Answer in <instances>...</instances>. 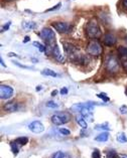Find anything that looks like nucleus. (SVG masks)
<instances>
[{
	"label": "nucleus",
	"instance_id": "obj_32",
	"mask_svg": "<svg viewBox=\"0 0 127 158\" xmlns=\"http://www.w3.org/2000/svg\"><path fill=\"white\" fill-rule=\"evenodd\" d=\"M60 133H61L63 135H65V136H67V135H70V134H71L70 130L65 129V128H61V129H60Z\"/></svg>",
	"mask_w": 127,
	"mask_h": 158
},
{
	"label": "nucleus",
	"instance_id": "obj_39",
	"mask_svg": "<svg viewBox=\"0 0 127 158\" xmlns=\"http://www.w3.org/2000/svg\"><path fill=\"white\" fill-rule=\"evenodd\" d=\"M0 63H1L2 67H5V68H6V64H4V61H3V60H2V59H0Z\"/></svg>",
	"mask_w": 127,
	"mask_h": 158
},
{
	"label": "nucleus",
	"instance_id": "obj_44",
	"mask_svg": "<svg viewBox=\"0 0 127 158\" xmlns=\"http://www.w3.org/2000/svg\"><path fill=\"white\" fill-rule=\"evenodd\" d=\"M5 1H12V0H5Z\"/></svg>",
	"mask_w": 127,
	"mask_h": 158
},
{
	"label": "nucleus",
	"instance_id": "obj_25",
	"mask_svg": "<svg viewBox=\"0 0 127 158\" xmlns=\"http://www.w3.org/2000/svg\"><path fill=\"white\" fill-rule=\"evenodd\" d=\"M96 130H106V131H109L110 128L108 126V123H104V124H100L96 126Z\"/></svg>",
	"mask_w": 127,
	"mask_h": 158
},
{
	"label": "nucleus",
	"instance_id": "obj_19",
	"mask_svg": "<svg viewBox=\"0 0 127 158\" xmlns=\"http://www.w3.org/2000/svg\"><path fill=\"white\" fill-rule=\"evenodd\" d=\"M86 105V104H82V103H79V104H74L72 107H71V110L73 112H81V110L83 109L84 106Z\"/></svg>",
	"mask_w": 127,
	"mask_h": 158
},
{
	"label": "nucleus",
	"instance_id": "obj_11",
	"mask_svg": "<svg viewBox=\"0 0 127 158\" xmlns=\"http://www.w3.org/2000/svg\"><path fill=\"white\" fill-rule=\"evenodd\" d=\"M63 47H64V51L67 53L68 56H70L71 57L73 56L77 55V52H78V48H77L76 45L70 42H63Z\"/></svg>",
	"mask_w": 127,
	"mask_h": 158
},
{
	"label": "nucleus",
	"instance_id": "obj_43",
	"mask_svg": "<svg viewBox=\"0 0 127 158\" xmlns=\"http://www.w3.org/2000/svg\"><path fill=\"white\" fill-rule=\"evenodd\" d=\"M125 94H126V96H127V88H126V90H125Z\"/></svg>",
	"mask_w": 127,
	"mask_h": 158
},
{
	"label": "nucleus",
	"instance_id": "obj_6",
	"mask_svg": "<svg viewBox=\"0 0 127 158\" xmlns=\"http://www.w3.org/2000/svg\"><path fill=\"white\" fill-rule=\"evenodd\" d=\"M52 25H53V27L60 33H68V32H70L72 29L71 24L67 23V22H63V21L53 22Z\"/></svg>",
	"mask_w": 127,
	"mask_h": 158
},
{
	"label": "nucleus",
	"instance_id": "obj_13",
	"mask_svg": "<svg viewBox=\"0 0 127 158\" xmlns=\"http://www.w3.org/2000/svg\"><path fill=\"white\" fill-rule=\"evenodd\" d=\"M3 109L7 112H16L17 110H19V104L15 101H11L9 103L5 104Z\"/></svg>",
	"mask_w": 127,
	"mask_h": 158
},
{
	"label": "nucleus",
	"instance_id": "obj_37",
	"mask_svg": "<svg viewBox=\"0 0 127 158\" xmlns=\"http://www.w3.org/2000/svg\"><path fill=\"white\" fill-rule=\"evenodd\" d=\"M122 4L124 6V8L127 9V0H122Z\"/></svg>",
	"mask_w": 127,
	"mask_h": 158
},
{
	"label": "nucleus",
	"instance_id": "obj_21",
	"mask_svg": "<svg viewBox=\"0 0 127 158\" xmlns=\"http://www.w3.org/2000/svg\"><path fill=\"white\" fill-rule=\"evenodd\" d=\"M117 141L119 143H126L127 142V137L124 133H118L117 134V137H116Z\"/></svg>",
	"mask_w": 127,
	"mask_h": 158
},
{
	"label": "nucleus",
	"instance_id": "obj_15",
	"mask_svg": "<svg viewBox=\"0 0 127 158\" xmlns=\"http://www.w3.org/2000/svg\"><path fill=\"white\" fill-rule=\"evenodd\" d=\"M109 139V133L108 132H102L101 134H99L98 136L95 137V140L98 142H106Z\"/></svg>",
	"mask_w": 127,
	"mask_h": 158
},
{
	"label": "nucleus",
	"instance_id": "obj_3",
	"mask_svg": "<svg viewBox=\"0 0 127 158\" xmlns=\"http://www.w3.org/2000/svg\"><path fill=\"white\" fill-rule=\"evenodd\" d=\"M40 37L45 42V45H53L56 44L55 42V38H56L55 32H53L49 27L42 28L41 32H40Z\"/></svg>",
	"mask_w": 127,
	"mask_h": 158
},
{
	"label": "nucleus",
	"instance_id": "obj_20",
	"mask_svg": "<svg viewBox=\"0 0 127 158\" xmlns=\"http://www.w3.org/2000/svg\"><path fill=\"white\" fill-rule=\"evenodd\" d=\"M41 75L49 76V77H57V75L53 70H51V69H44V70L41 72Z\"/></svg>",
	"mask_w": 127,
	"mask_h": 158
},
{
	"label": "nucleus",
	"instance_id": "obj_30",
	"mask_svg": "<svg viewBox=\"0 0 127 158\" xmlns=\"http://www.w3.org/2000/svg\"><path fill=\"white\" fill-rule=\"evenodd\" d=\"M61 5V2H60V3H57V5L53 6L52 8H49V9H47V10H45V12H51V11H53V10H57V9H59Z\"/></svg>",
	"mask_w": 127,
	"mask_h": 158
},
{
	"label": "nucleus",
	"instance_id": "obj_35",
	"mask_svg": "<svg viewBox=\"0 0 127 158\" xmlns=\"http://www.w3.org/2000/svg\"><path fill=\"white\" fill-rule=\"evenodd\" d=\"M60 93L61 95H67L68 94V89L67 88H61V90Z\"/></svg>",
	"mask_w": 127,
	"mask_h": 158
},
{
	"label": "nucleus",
	"instance_id": "obj_26",
	"mask_svg": "<svg viewBox=\"0 0 127 158\" xmlns=\"http://www.w3.org/2000/svg\"><path fill=\"white\" fill-rule=\"evenodd\" d=\"M97 97L100 98V99H101L102 101H104V102H108L109 100H110V98H109L108 96H107L105 93H99V94L97 95Z\"/></svg>",
	"mask_w": 127,
	"mask_h": 158
},
{
	"label": "nucleus",
	"instance_id": "obj_9",
	"mask_svg": "<svg viewBox=\"0 0 127 158\" xmlns=\"http://www.w3.org/2000/svg\"><path fill=\"white\" fill-rule=\"evenodd\" d=\"M103 44L106 45V47H113V45L116 44V42H117V38L116 36L114 35L113 33H106V34H104V36H103Z\"/></svg>",
	"mask_w": 127,
	"mask_h": 158
},
{
	"label": "nucleus",
	"instance_id": "obj_33",
	"mask_svg": "<svg viewBox=\"0 0 127 158\" xmlns=\"http://www.w3.org/2000/svg\"><path fill=\"white\" fill-rule=\"evenodd\" d=\"M10 24H11V22L9 21V22H7L6 23V25H4L3 26V28H2V30H1V32H3V31H5V30H7L9 28V26H10Z\"/></svg>",
	"mask_w": 127,
	"mask_h": 158
},
{
	"label": "nucleus",
	"instance_id": "obj_4",
	"mask_svg": "<svg viewBox=\"0 0 127 158\" xmlns=\"http://www.w3.org/2000/svg\"><path fill=\"white\" fill-rule=\"evenodd\" d=\"M70 119H71L70 114H68V113H57V114L53 115L51 120H52L53 125L61 126V125H64V124H66V123H68L69 121H70Z\"/></svg>",
	"mask_w": 127,
	"mask_h": 158
},
{
	"label": "nucleus",
	"instance_id": "obj_17",
	"mask_svg": "<svg viewBox=\"0 0 127 158\" xmlns=\"http://www.w3.org/2000/svg\"><path fill=\"white\" fill-rule=\"evenodd\" d=\"M14 142L18 146H24L25 144H28V138H26V137H19V138H16V139L14 140Z\"/></svg>",
	"mask_w": 127,
	"mask_h": 158
},
{
	"label": "nucleus",
	"instance_id": "obj_18",
	"mask_svg": "<svg viewBox=\"0 0 127 158\" xmlns=\"http://www.w3.org/2000/svg\"><path fill=\"white\" fill-rule=\"evenodd\" d=\"M52 158H71V156L66 152L57 151V152H56L55 154H53V155L52 156Z\"/></svg>",
	"mask_w": 127,
	"mask_h": 158
},
{
	"label": "nucleus",
	"instance_id": "obj_41",
	"mask_svg": "<svg viewBox=\"0 0 127 158\" xmlns=\"http://www.w3.org/2000/svg\"><path fill=\"white\" fill-rule=\"evenodd\" d=\"M119 157H120V158H127V155H124V154H120Z\"/></svg>",
	"mask_w": 127,
	"mask_h": 158
},
{
	"label": "nucleus",
	"instance_id": "obj_28",
	"mask_svg": "<svg viewBox=\"0 0 127 158\" xmlns=\"http://www.w3.org/2000/svg\"><path fill=\"white\" fill-rule=\"evenodd\" d=\"M23 26L25 28H28V29H32L36 27V23L34 22H24Z\"/></svg>",
	"mask_w": 127,
	"mask_h": 158
},
{
	"label": "nucleus",
	"instance_id": "obj_12",
	"mask_svg": "<svg viewBox=\"0 0 127 158\" xmlns=\"http://www.w3.org/2000/svg\"><path fill=\"white\" fill-rule=\"evenodd\" d=\"M94 106H92V105H89V104H86V105L84 106V108L82 110H81V115L85 118V119H91V121H92V115H93L94 113Z\"/></svg>",
	"mask_w": 127,
	"mask_h": 158
},
{
	"label": "nucleus",
	"instance_id": "obj_22",
	"mask_svg": "<svg viewBox=\"0 0 127 158\" xmlns=\"http://www.w3.org/2000/svg\"><path fill=\"white\" fill-rule=\"evenodd\" d=\"M10 147H11V151H12V153L14 154L15 156L17 155L18 152H19V149H18V145L15 143L14 141H11L10 142Z\"/></svg>",
	"mask_w": 127,
	"mask_h": 158
},
{
	"label": "nucleus",
	"instance_id": "obj_29",
	"mask_svg": "<svg viewBox=\"0 0 127 158\" xmlns=\"http://www.w3.org/2000/svg\"><path fill=\"white\" fill-rule=\"evenodd\" d=\"M92 158H101V154L98 149H94L92 152Z\"/></svg>",
	"mask_w": 127,
	"mask_h": 158
},
{
	"label": "nucleus",
	"instance_id": "obj_23",
	"mask_svg": "<svg viewBox=\"0 0 127 158\" xmlns=\"http://www.w3.org/2000/svg\"><path fill=\"white\" fill-rule=\"evenodd\" d=\"M33 45L36 48H38V51H40V52H45V45L44 44H41L40 42H38V41H33Z\"/></svg>",
	"mask_w": 127,
	"mask_h": 158
},
{
	"label": "nucleus",
	"instance_id": "obj_16",
	"mask_svg": "<svg viewBox=\"0 0 127 158\" xmlns=\"http://www.w3.org/2000/svg\"><path fill=\"white\" fill-rule=\"evenodd\" d=\"M52 56H53V57H55L56 60H57V59H59V57L61 56V52H60V48L57 47V44H53V47Z\"/></svg>",
	"mask_w": 127,
	"mask_h": 158
},
{
	"label": "nucleus",
	"instance_id": "obj_40",
	"mask_svg": "<svg viewBox=\"0 0 127 158\" xmlns=\"http://www.w3.org/2000/svg\"><path fill=\"white\" fill-rule=\"evenodd\" d=\"M57 94V91H56V90L53 91V92H52V96H53H53H56Z\"/></svg>",
	"mask_w": 127,
	"mask_h": 158
},
{
	"label": "nucleus",
	"instance_id": "obj_42",
	"mask_svg": "<svg viewBox=\"0 0 127 158\" xmlns=\"http://www.w3.org/2000/svg\"><path fill=\"white\" fill-rule=\"evenodd\" d=\"M36 91H40V90H41V86H38V87H36Z\"/></svg>",
	"mask_w": 127,
	"mask_h": 158
},
{
	"label": "nucleus",
	"instance_id": "obj_31",
	"mask_svg": "<svg viewBox=\"0 0 127 158\" xmlns=\"http://www.w3.org/2000/svg\"><path fill=\"white\" fill-rule=\"evenodd\" d=\"M13 64H15V65H17V67H19V68H22V69H26V70H32L33 68H32V67H26V65H23V64H18L17 61H13Z\"/></svg>",
	"mask_w": 127,
	"mask_h": 158
},
{
	"label": "nucleus",
	"instance_id": "obj_24",
	"mask_svg": "<svg viewBox=\"0 0 127 158\" xmlns=\"http://www.w3.org/2000/svg\"><path fill=\"white\" fill-rule=\"evenodd\" d=\"M106 158H119V155L115 150H109V151L106 153Z\"/></svg>",
	"mask_w": 127,
	"mask_h": 158
},
{
	"label": "nucleus",
	"instance_id": "obj_14",
	"mask_svg": "<svg viewBox=\"0 0 127 158\" xmlns=\"http://www.w3.org/2000/svg\"><path fill=\"white\" fill-rule=\"evenodd\" d=\"M76 121H77V123L82 127L83 129H87L88 128V123H87V121H86V119H85L82 115L81 116H77L76 117Z\"/></svg>",
	"mask_w": 127,
	"mask_h": 158
},
{
	"label": "nucleus",
	"instance_id": "obj_7",
	"mask_svg": "<svg viewBox=\"0 0 127 158\" xmlns=\"http://www.w3.org/2000/svg\"><path fill=\"white\" fill-rule=\"evenodd\" d=\"M13 88H11L6 85H1L0 86V98L2 100H8L13 96Z\"/></svg>",
	"mask_w": 127,
	"mask_h": 158
},
{
	"label": "nucleus",
	"instance_id": "obj_36",
	"mask_svg": "<svg viewBox=\"0 0 127 158\" xmlns=\"http://www.w3.org/2000/svg\"><path fill=\"white\" fill-rule=\"evenodd\" d=\"M7 56H8L9 57H12V56H18L16 55V53H14V52H8V55H7Z\"/></svg>",
	"mask_w": 127,
	"mask_h": 158
},
{
	"label": "nucleus",
	"instance_id": "obj_2",
	"mask_svg": "<svg viewBox=\"0 0 127 158\" xmlns=\"http://www.w3.org/2000/svg\"><path fill=\"white\" fill-rule=\"evenodd\" d=\"M105 68H106V71L111 73V74L117 73L119 71V61L117 57L113 55L107 56L105 60Z\"/></svg>",
	"mask_w": 127,
	"mask_h": 158
},
{
	"label": "nucleus",
	"instance_id": "obj_8",
	"mask_svg": "<svg viewBox=\"0 0 127 158\" xmlns=\"http://www.w3.org/2000/svg\"><path fill=\"white\" fill-rule=\"evenodd\" d=\"M118 53H119V61H120V64H122L124 71L127 72V48L119 47Z\"/></svg>",
	"mask_w": 127,
	"mask_h": 158
},
{
	"label": "nucleus",
	"instance_id": "obj_10",
	"mask_svg": "<svg viewBox=\"0 0 127 158\" xmlns=\"http://www.w3.org/2000/svg\"><path fill=\"white\" fill-rule=\"evenodd\" d=\"M28 129L32 131V133L40 134L44 131V126L42 125V123L40 121H33L32 123H30L28 125Z\"/></svg>",
	"mask_w": 127,
	"mask_h": 158
},
{
	"label": "nucleus",
	"instance_id": "obj_27",
	"mask_svg": "<svg viewBox=\"0 0 127 158\" xmlns=\"http://www.w3.org/2000/svg\"><path fill=\"white\" fill-rule=\"evenodd\" d=\"M45 106L49 108H53V109H56V108H59V104H57L53 101H49L47 104H45Z\"/></svg>",
	"mask_w": 127,
	"mask_h": 158
},
{
	"label": "nucleus",
	"instance_id": "obj_34",
	"mask_svg": "<svg viewBox=\"0 0 127 158\" xmlns=\"http://www.w3.org/2000/svg\"><path fill=\"white\" fill-rule=\"evenodd\" d=\"M120 112H121V114H126L127 113V107L126 106H122L120 108Z\"/></svg>",
	"mask_w": 127,
	"mask_h": 158
},
{
	"label": "nucleus",
	"instance_id": "obj_38",
	"mask_svg": "<svg viewBox=\"0 0 127 158\" xmlns=\"http://www.w3.org/2000/svg\"><path fill=\"white\" fill-rule=\"evenodd\" d=\"M29 40H30V37H29V36H25V37H24V40H23V42L25 44V42H28V41H29Z\"/></svg>",
	"mask_w": 127,
	"mask_h": 158
},
{
	"label": "nucleus",
	"instance_id": "obj_5",
	"mask_svg": "<svg viewBox=\"0 0 127 158\" xmlns=\"http://www.w3.org/2000/svg\"><path fill=\"white\" fill-rule=\"evenodd\" d=\"M87 52L89 55L94 56H99L102 53V45L99 44L97 40H92L89 42L87 47Z\"/></svg>",
	"mask_w": 127,
	"mask_h": 158
},
{
	"label": "nucleus",
	"instance_id": "obj_1",
	"mask_svg": "<svg viewBox=\"0 0 127 158\" xmlns=\"http://www.w3.org/2000/svg\"><path fill=\"white\" fill-rule=\"evenodd\" d=\"M86 34L89 38H93V40H97L101 36V28H100L99 23L96 19H91V20L86 24Z\"/></svg>",
	"mask_w": 127,
	"mask_h": 158
}]
</instances>
